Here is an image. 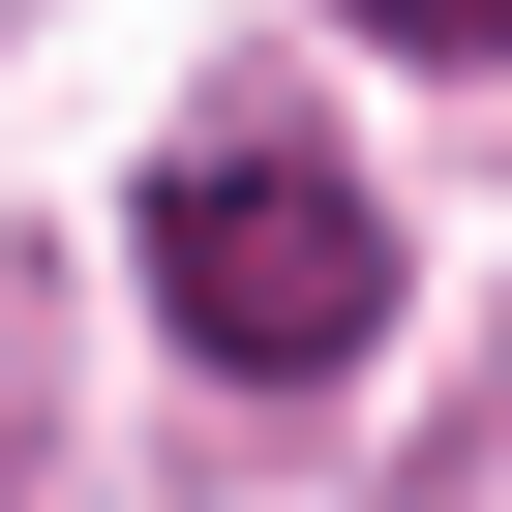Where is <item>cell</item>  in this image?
<instances>
[{
  "instance_id": "cell-1",
  "label": "cell",
  "mask_w": 512,
  "mask_h": 512,
  "mask_svg": "<svg viewBox=\"0 0 512 512\" xmlns=\"http://www.w3.org/2000/svg\"><path fill=\"white\" fill-rule=\"evenodd\" d=\"M151 332L241 362V392H332V362L392 332V211H362L332 151H272V121H211V151L151 181Z\"/></svg>"
},
{
  "instance_id": "cell-2",
  "label": "cell",
  "mask_w": 512,
  "mask_h": 512,
  "mask_svg": "<svg viewBox=\"0 0 512 512\" xmlns=\"http://www.w3.org/2000/svg\"><path fill=\"white\" fill-rule=\"evenodd\" d=\"M362 31H422V61H512V0H362Z\"/></svg>"
}]
</instances>
